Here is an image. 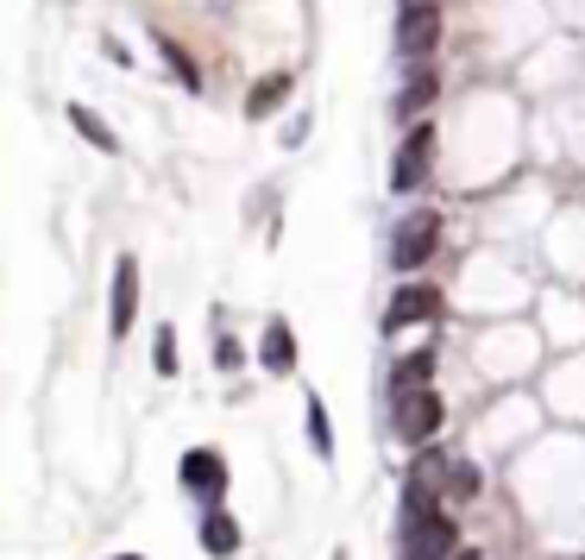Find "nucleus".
Masks as SVG:
<instances>
[{
    "mask_svg": "<svg viewBox=\"0 0 585 560\" xmlns=\"http://www.w3.org/2000/svg\"><path fill=\"white\" fill-rule=\"evenodd\" d=\"M434 246H441V214L434 208H415L397 221V233H390V271H422L434 258Z\"/></svg>",
    "mask_w": 585,
    "mask_h": 560,
    "instance_id": "obj_1",
    "label": "nucleus"
},
{
    "mask_svg": "<svg viewBox=\"0 0 585 560\" xmlns=\"http://www.w3.org/2000/svg\"><path fill=\"white\" fill-rule=\"evenodd\" d=\"M441 422H448V404L434 397V385L410 390V397H390V428H397V441L429 447L434 435H441Z\"/></svg>",
    "mask_w": 585,
    "mask_h": 560,
    "instance_id": "obj_2",
    "label": "nucleus"
},
{
    "mask_svg": "<svg viewBox=\"0 0 585 560\" xmlns=\"http://www.w3.org/2000/svg\"><path fill=\"white\" fill-rule=\"evenodd\" d=\"M429 171H434V120H410V133H403L397 157H390V190L415 195L429 183Z\"/></svg>",
    "mask_w": 585,
    "mask_h": 560,
    "instance_id": "obj_3",
    "label": "nucleus"
},
{
    "mask_svg": "<svg viewBox=\"0 0 585 560\" xmlns=\"http://www.w3.org/2000/svg\"><path fill=\"white\" fill-rule=\"evenodd\" d=\"M453 554H460V529H453L448 510L403 517V554L397 560H453Z\"/></svg>",
    "mask_w": 585,
    "mask_h": 560,
    "instance_id": "obj_4",
    "label": "nucleus"
},
{
    "mask_svg": "<svg viewBox=\"0 0 585 560\" xmlns=\"http://www.w3.org/2000/svg\"><path fill=\"white\" fill-rule=\"evenodd\" d=\"M448 454L441 447H415V466L410 479H403V517H422V510H441V498H448Z\"/></svg>",
    "mask_w": 585,
    "mask_h": 560,
    "instance_id": "obj_5",
    "label": "nucleus"
},
{
    "mask_svg": "<svg viewBox=\"0 0 585 560\" xmlns=\"http://www.w3.org/2000/svg\"><path fill=\"white\" fill-rule=\"evenodd\" d=\"M434 44H441V7L434 0H410L403 13H397V58H434Z\"/></svg>",
    "mask_w": 585,
    "mask_h": 560,
    "instance_id": "obj_6",
    "label": "nucleus"
},
{
    "mask_svg": "<svg viewBox=\"0 0 585 560\" xmlns=\"http://www.w3.org/2000/svg\"><path fill=\"white\" fill-rule=\"evenodd\" d=\"M176 485L202 503H220V491H227V460H220L215 447H189L183 466H176Z\"/></svg>",
    "mask_w": 585,
    "mask_h": 560,
    "instance_id": "obj_7",
    "label": "nucleus"
},
{
    "mask_svg": "<svg viewBox=\"0 0 585 560\" xmlns=\"http://www.w3.org/2000/svg\"><path fill=\"white\" fill-rule=\"evenodd\" d=\"M434 315H441V291H434V284H403L384 309V334H403V328H415V322H434Z\"/></svg>",
    "mask_w": 585,
    "mask_h": 560,
    "instance_id": "obj_8",
    "label": "nucleus"
},
{
    "mask_svg": "<svg viewBox=\"0 0 585 560\" xmlns=\"http://www.w3.org/2000/svg\"><path fill=\"white\" fill-rule=\"evenodd\" d=\"M133 315H138V265H133V252H120L114 258V296H107V328H114V340L133 334Z\"/></svg>",
    "mask_w": 585,
    "mask_h": 560,
    "instance_id": "obj_9",
    "label": "nucleus"
},
{
    "mask_svg": "<svg viewBox=\"0 0 585 560\" xmlns=\"http://www.w3.org/2000/svg\"><path fill=\"white\" fill-rule=\"evenodd\" d=\"M422 385H434V340L403 353V359L390 366V397H410V390H422Z\"/></svg>",
    "mask_w": 585,
    "mask_h": 560,
    "instance_id": "obj_10",
    "label": "nucleus"
},
{
    "mask_svg": "<svg viewBox=\"0 0 585 560\" xmlns=\"http://www.w3.org/2000/svg\"><path fill=\"white\" fill-rule=\"evenodd\" d=\"M434 95H441V77H434L429 63H422V70H410L403 95H397V120H422L434 108Z\"/></svg>",
    "mask_w": 585,
    "mask_h": 560,
    "instance_id": "obj_11",
    "label": "nucleus"
},
{
    "mask_svg": "<svg viewBox=\"0 0 585 560\" xmlns=\"http://www.w3.org/2000/svg\"><path fill=\"white\" fill-rule=\"evenodd\" d=\"M258 359H265V371H271V378H290V371H296V328H290V322H271V328H265Z\"/></svg>",
    "mask_w": 585,
    "mask_h": 560,
    "instance_id": "obj_12",
    "label": "nucleus"
},
{
    "mask_svg": "<svg viewBox=\"0 0 585 560\" xmlns=\"http://www.w3.org/2000/svg\"><path fill=\"white\" fill-rule=\"evenodd\" d=\"M202 554L208 560H234L239 554V522L227 517V510H208V517H202Z\"/></svg>",
    "mask_w": 585,
    "mask_h": 560,
    "instance_id": "obj_13",
    "label": "nucleus"
},
{
    "mask_svg": "<svg viewBox=\"0 0 585 560\" xmlns=\"http://www.w3.org/2000/svg\"><path fill=\"white\" fill-rule=\"evenodd\" d=\"M290 89H296V82H290V70H277V77H265V82L253 89V95H246V120H271L277 108L290 101Z\"/></svg>",
    "mask_w": 585,
    "mask_h": 560,
    "instance_id": "obj_14",
    "label": "nucleus"
},
{
    "mask_svg": "<svg viewBox=\"0 0 585 560\" xmlns=\"http://www.w3.org/2000/svg\"><path fill=\"white\" fill-rule=\"evenodd\" d=\"M70 126H76V133H82V139H89V145H95V152H107V157H114V152H120V139H114V126H107V120H101V114H95V108H82V101H76V108H70Z\"/></svg>",
    "mask_w": 585,
    "mask_h": 560,
    "instance_id": "obj_15",
    "label": "nucleus"
},
{
    "mask_svg": "<svg viewBox=\"0 0 585 560\" xmlns=\"http://www.w3.org/2000/svg\"><path fill=\"white\" fill-rule=\"evenodd\" d=\"M157 51H164V63H171V70H176V82H183V89H202V77H195L189 51H183V44H176L171 32H157Z\"/></svg>",
    "mask_w": 585,
    "mask_h": 560,
    "instance_id": "obj_16",
    "label": "nucleus"
},
{
    "mask_svg": "<svg viewBox=\"0 0 585 560\" xmlns=\"http://www.w3.org/2000/svg\"><path fill=\"white\" fill-rule=\"evenodd\" d=\"M309 447L321 460H333V428H328V404L321 397H309Z\"/></svg>",
    "mask_w": 585,
    "mask_h": 560,
    "instance_id": "obj_17",
    "label": "nucleus"
},
{
    "mask_svg": "<svg viewBox=\"0 0 585 560\" xmlns=\"http://www.w3.org/2000/svg\"><path fill=\"white\" fill-rule=\"evenodd\" d=\"M152 371H157V378H176V328H157L152 334Z\"/></svg>",
    "mask_w": 585,
    "mask_h": 560,
    "instance_id": "obj_18",
    "label": "nucleus"
},
{
    "mask_svg": "<svg viewBox=\"0 0 585 560\" xmlns=\"http://www.w3.org/2000/svg\"><path fill=\"white\" fill-rule=\"evenodd\" d=\"M448 498H453V503L479 498V466H472V460H453V472H448Z\"/></svg>",
    "mask_w": 585,
    "mask_h": 560,
    "instance_id": "obj_19",
    "label": "nucleus"
},
{
    "mask_svg": "<svg viewBox=\"0 0 585 560\" xmlns=\"http://www.w3.org/2000/svg\"><path fill=\"white\" fill-rule=\"evenodd\" d=\"M239 359H246V353H239V347H234V334H227V340H220V347H215V366H220V371H234Z\"/></svg>",
    "mask_w": 585,
    "mask_h": 560,
    "instance_id": "obj_20",
    "label": "nucleus"
},
{
    "mask_svg": "<svg viewBox=\"0 0 585 560\" xmlns=\"http://www.w3.org/2000/svg\"><path fill=\"white\" fill-rule=\"evenodd\" d=\"M453 560H485V554H479V548H460V554H453Z\"/></svg>",
    "mask_w": 585,
    "mask_h": 560,
    "instance_id": "obj_21",
    "label": "nucleus"
},
{
    "mask_svg": "<svg viewBox=\"0 0 585 560\" xmlns=\"http://www.w3.org/2000/svg\"><path fill=\"white\" fill-rule=\"evenodd\" d=\"M114 560H145V554H114Z\"/></svg>",
    "mask_w": 585,
    "mask_h": 560,
    "instance_id": "obj_22",
    "label": "nucleus"
}]
</instances>
